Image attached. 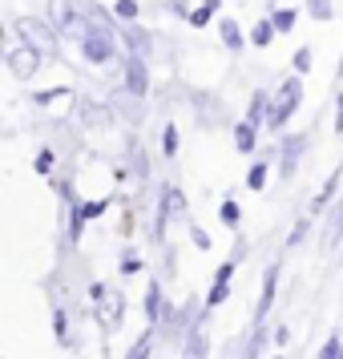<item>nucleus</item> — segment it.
I'll use <instances>...</instances> for the list:
<instances>
[{"instance_id":"20e7f679","label":"nucleus","mask_w":343,"mask_h":359,"mask_svg":"<svg viewBox=\"0 0 343 359\" xmlns=\"http://www.w3.org/2000/svg\"><path fill=\"white\" fill-rule=\"evenodd\" d=\"M311 149V137L307 133H283L275 142V178L291 182L295 174H299V162H303V154Z\"/></svg>"},{"instance_id":"473e14b6","label":"nucleus","mask_w":343,"mask_h":359,"mask_svg":"<svg viewBox=\"0 0 343 359\" xmlns=\"http://www.w3.org/2000/svg\"><path fill=\"white\" fill-rule=\"evenodd\" d=\"M315 359H343V331H331V335H323V343H319Z\"/></svg>"},{"instance_id":"2f4dec72","label":"nucleus","mask_w":343,"mask_h":359,"mask_svg":"<svg viewBox=\"0 0 343 359\" xmlns=\"http://www.w3.org/2000/svg\"><path fill=\"white\" fill-rule=\"evenodd\" d=\"M311 69H315V49H311V45L295 49L291 53V73H295V77H307Z\"/></svg>"},{"instance_id":"f257e3e1","label":"nucleus","mask_w":343,"mask_h":359,"mask_svg":"<svg viewBox=\"0 0 343 359\" xmlns=\"http://www.w3.org/2000/svg\"><path fill=\"white\" fill-rule=\"evenodd\" d=\"M77 53H81L85 65H93V69L121 65V57H126V49H121V29H105L97 20H89L85 33L77 36Z\"/></svg>"},{"instance_id":"72a5a7b5","label":"nucleus","mask_w":343,"mask_h":359,"mask_svg":"<svg viewBox=\"0 0 343 359\" xmlns=\"http://www.w3.org/2000/svg\"><path fill=\"white\" fill-rule=\"evenodd\" d=\"M114 17H117V25H137V20H142V4H137V0H117Z\"/></svg>"},{"instance_id":"412c9836","label":"nucleus","mask_w":343,"mask_h":359,"mask_svg":"<svg viewBox=\"0 0 343 359\" xmlns=\"http://www.w3.org/2000/svg\"><path fill=\"white\" fill-rule=\"evenodd\" d=\"M311 230H315V218L311 214H299L291 222V230H287V238H283V250H299L311 238Z\"/></svg>"},{"instance_id":"dca6fc26","label":"nucleus","mask_w":343,"mask_h":359,"mask_svg":"<svg viewBox=\"0 0 343 359\" xmlns=\"http://www.w3.org/2000/svg\"><path fill=\"white\" fill-rule=\"evenodd\" d=\"M271 162H275V149H267V154H259L255 162L246 165V178H243V186L250 190V194H262V190H267V182H271Z\"/></svg>"},{"instance_id":"1a4fd4ad","label":"nucleus","mask_w":343,"mask_h":359,"mask_svg":"<svg viewBox=\"0 0 343 359\" xmlns=\"http://www.w3.org/2000/svg\"><path fill=\"white\" fill-rule=\"evenodd\" d=\"M4 65H8V73L17 81H33L36 73H41V65H45V53L29 49V45H13V49L4 53Z\"/></svg>"},{"instance_id":"79ce46f5","label":"nucleus","mask_w":343,"mask_h":359,"mask_svg":"<svg viewBox=\"0 0 343 359\" xmlns=\"http://www.w3.org/2000/svg\"><path fill=\"white\" fill-rule=\"evenodd\" d=\"M339 73H343V61H339Z\"/></svg>"},{"instance_id":"4be33fe9","label":"nucleus","mask_w":343,"mask_h":359,"mask_svg":"<svg viewBox=\"0 0 343 359\" xmlns=\"http://www.w3.org/2000/svg\"><path fill=\"white\" fill-rule=\"evenodd\" d=\"M142 271H146L142 250H137V246H121V250H117V275H121V278H133V275H142Z\"/></svg>"},{"instance_id":"58836bf2","label":"nucleus","mask_w":343,"mask_h":359,"mask_svg":"<svg viewBox=\"0 0 343 359\" xmlns=\"http://www.w3.org/2000/svg\"><path fill=\"white\" fill-rule=\"evenodd\" d=\"M271 335H275V347L283 351V347L291 343V327H287V323H275V327H271Z\"/></svg>"},{"instance_id":"c9c22d12","label":"nucleus","mask_w":343,"mask_h":359,"mask_svg":"<svg viewBox=\"0 0 343 359\" xmlns=\"http://www.w3.org/2000/svg\"><path fill=\"white\" fill-rule=\"evenodd\" d=\"M36 105H53V101H69V85H57V89H41L36 93Z\"/></svg>"},{"instance_id":"f03ea898","label":"nucleus","mask_w":343,"mask_h":359,"mask_svg":"<svg viewBox=\"0 0 343 359\" xmlns=\"http://www.w3.org/2000/svg\"><path fill=\"white\" fill-rule=\"evenodd\" d=\"M303 109V77H295V73H287L283 81H278L275 89V101H271V121H267V130L271 133H287V126H291V117Z\"/></svg>"},{"instance_id":"423d86ee","label":"nucleus","mask_w":343,"mask_h":359,"mask_svg":"<svg viewBox=\"0 0 343 359\" xmlns=\"http://www.w3.org/2000/svg\"><path fill=\"white\" fill-rule=\"evenodd\" d=\"M121 93H130L133 101H146L149 89H154V77H149V61L146 57H121Z\"/></svg>"},{"instance_id":"c756f323","label":"nucleus","mask_w":343,"mask_h":359,"mask_svg":"<svg viewBox=\"0 0 343 359\" xmlns=\"http://www.w3.org/2000/svg\"><path fill=\"white\" fill-rule=\"evenodd\" d=\"M109 206H114V198H109V194L85 198V202H81V218H85V222H97V218H105V214H109Z\"/></svg>"},{"instance_id":"7c9ffc66","label":"nucleus","mask_w":343,"mask_h":359,"mask_svg":"<svg viewBox=\"0 0 343 359\" xmlns=\"http://www.w3.org/2000/svg\"><path fill=\"white\" fill-rule=\"evenodd\" d=\"M303 13H307L311 20L327 25V20H335V4H331V0H303Z\"/></svg>"},{"instance_id":"aec40b11","label":"nucleus","mask_w":343,"mask_h":359,"mask_svg":"<svg viewBox=\"0 0 343 359\" xmlns=\"http://www.w3.org/2000/svg\"><path fill=\"white\" fill-rule=\"evenodd\" d=\"M275 343V335L267 327H250V335H243V347H238V359H262L267 347Z\"/></svg>"},{"instance_id":"39448f33","label":"nucleus","mask_w":343,"mask_h":359,"mask_svg":"<svg viewBox=\"0 0 343 359\" xmlns=\"http://www.w3.org/2000/svg\"><path fill=\"white\" fill-rule=\"evenodd\" d=\"M278 278H283V262H267L262 266V287H259V299H255V311H250V327H267L271 311H275V299H278Z\"/></svg>"},{"instance_id":"0eeeda50","label":"nucleus","mask_w":343,"mask_h":359,"mask_svg":"<svg viewBox=\"0 0 343 359\" xmlns=\"http://www.w3.org/2000/svg\"><path fill=\"white\" fill-rule=\"evenodd\" d=\"M49 25L61 36H73V41H77V36L85 33L89 20H85V13H81L77 0H49Z\"/></svg>"},{"instance_id":"4468645a","label":"nucleus","mask_w":343,"mask_h":359,"mask_svg":"<svg viewBox=\"0 0 343 359\" xmlns=\"http://www.w3.org/2000/svg\"><path fill=\"white\" fill-rule=\"evenodd\" d=\"M53 339H57V347H65V351H77L81 347L77 331H73V315H69L65 303H53Z\"/></svg>"},{"instance_id":"c85d7f7f","label":"nucleus","mask_w":343,"mask_h":359,"mask_svg":"<svg viewBox=\"0 0 343 359\" xmlns=\"http://www.w3.org/2000/svg\"><path fill=\"white\" fill-rule=\"evenodd\" d=\"M162 158L166 162H174V158H178V149H182V133H178V126H174V121H166L162 126Z\"/></svg>"},{"instance_id":"5701e85b","label":"nucleus","mask_w":343,"mask_h":359,"mask_svg":"<svg viewBox=\"0 0 343 359\" xmlns=\"http://www.w3.org/2000/svg\"><path fill=\"white\" fill-rule=\"evenodd\" d=\"M154 343H158V327L137 331V339L126 347V359H154Z\"/></svg>"},{"instance_id":"cd10ccee","label":"nucleus","mask_w":343,"mask_h":359,"mask_svg":"<svg viewBox=\"0 0 343 359\" xmlns=\"http://www.w3.org/2000/svg\"><path fill=\"white\" fill-rule=\"evenodd\" d=\"M218 8H222V0H202L194 4V13H190V29H206L218 20Z\"/></svg>"},{"instance_id":"b1692460","label":"nucleus","mask_w":343,"mask_h":359,"mask_svg":"<svg viewBox=\"0 0 343 359\" xmlns=\"http://www.w3.org/2000/svg\"><path fill=\"white\" fill-rule=\"evenodd\" d=\"M246 33H250V49H271V41H275V36H278V29H275V25H271V17L262 13V17L255 20V25H250Z\"/></svg>"},{"instance_id":"ddd939ff","label":"nucleus","mask_w":343,"mask_h":359,"mask_svg":"<svg viewBox=\"0 0 343 359\" xmlns=\"http://www.w3.org/2000/svg\"><path fill=\"white\" fill-rule=\"evenodd\" d=\"M121 49L130 53V57H154V33H149L146 25L137 20V25H121Z\"/></svg>"},{"instance_id":"9d476101","label":"nucleus","mask_w":343,"mask_h":359,"mask_svg":"<svg viewBox=\"0 0 343 359\" xmlns=\"http://www.w3.org/2000/svg\"><path fill=\"white\" fill-rule=\"evenodd\" d=\"M234 275H238V262L234 259H222L214 266V278H210V291H206V311H218L222 303L230 299V287H234Z\"/></svg>"},{"instance_id":"393cba45","label":"nucleus","mask_w":343,"mask_h":359,"mask_svg":"<svg viewBox=\"0 0 343 359\" xmlns=\"http://www.w3.org/2000/svg\"><path fill=\"white\" fill-rule=\"evenodd\" d=\"M218 222H222L230 234H243V206H238V202H234L230 194L218 202Z\"/></svg>"},{"instance_id":"6e6552de","label":"nucleus","mask_w":343,"mask_h":359,"mask_svg":"<svg viewBox=\"0 0 343 359\" xmlns=\"http://www.w3.org/2000/svg\"><path fill=\"white\" fill-rule=\"evenodd\" d=\"M142 311H146V327H166L174 319V303L166 299V283L162 278H149L146 283V299H142Z\"/></svg>"},{"instance_id":"f8f14e48","label":"nucleus","mask_w":343,"mask_h":359,"mask_svg":"<svg viewBox=\"0 0 343 359\" xmlns=\"http://www.w3.org/2000/svg\"><path fill=\"white\" fill-rule=\"evenodd\" d=\"M93 319H97L105 331H117V327H121V319H126V294L117 291V287H109V294H105L97 307H93Z\"/></svg>"},{"instance_id":"a878e982","label":"nucleus","mask_w":343,"mask_h":359,"mask_svg":"<svg viewBox=\"0 0 343 359\" xmlns=\"http://www.w3.org/2000/svg\"><path fill=\"white\" fill-rule=\"evenodd\" d=\"M271 25L278 29V36H287V33H295V25H299V8H291V4H271Z\"/></svg>"},{"instance_id":"9b49d317","label":"nucleus","mask_w":343,"mask_h":359,"mask_svg":"<svg viewBox=\"0 0 343 359\" xmlns=\"http://www.w3.org/2000/svg\"><path fill=\"white\" fill-rule=\"evenodd\" d=\"M114 105L109 101H97V97H77V121H81L85 130H105V126H114Z\"/></svg>"},{"instance_id":"f704fd0d","label":"nucleus","mask_w":343,"mask_h":359,"mask_svg":"<svg viewBox=\"0 0 343 359\" xmlns=\"http://www.w3.org/2000/svg\"><path fill=\"white\" fill-rule=\"evenodd\" d=\"M33 170L41 174V178H53V170H57V149H49V146H41V149H36Z\"/></svg>"},{"instance_id":"f3484780","label":"nucleus","mask_w":343,"mask_h":359,"mask_svg":"<svg viewBox=\"0 0 343 359\" xmlns=\"http://www.w3.org/2000/svg\"><path fill=\"white\" fill-rule=\"evenodd\" d=\"M218 41H222L227 53H243L246 45H250V33H246L234 17H218Z\"/></svg>"},{"instance_id":"e433bc0d","label":"nucleus","mask_w":343,"mask_h":359,"mask_svg":"<svg viewBox=\"0 0 343 359\" xmlns=\"http://www.w3.org/2000/svg\"><path fill=\"white\" fill-rule=\"evenodd\" d=\"M190 243H194L198 250H210V246H214V238H210V234H206L202 226H198V222H190Z\"/></svg>"},{"instance_id":"7ed1b4c3","label":"nucleus","mask_w":343,"mask_h":359,"mask_svg":"<svg viewBox=\"0 0 343 359\" xmlns=\"http://www.w3.org/2000/svg\"><path fill=\"white\" fill-rule=\"evenodd\" d=\"M13 33H17V45H29L45 57L61 53V33L49 25V17H13Z\"/></svg>"},{"instance_id":"a19ab883","label":"nucleus","mask_w":343,"mask_h":359,"mask_svg":"<svg viewBox=\"0 0 343 359\" xmlns=\"http://www.w3.org/2000/svg\"><path fill=\"white\" fill-rule=\"evenodd\" d=\"M271 359H287V355H283V351H278V355H271Z\"/></svg>"},{"instance_id":"a211bd4d","label":"nucleus","mask_w":343,"mask_h":359,"mask_svg":"<svg viewBox=\"0 0 343 359\" xmlns=\"http://www.w3.org/2000/svg\"><path fill=\"white\" fill-rule=\"evenodd\" d=\"M259 133L262 130H255L250 121H243V117H238V121L230 126V142H234V149H238L243 158H259Z\"/></svg>"},{"instance_id":"2eb2a0df","label":"nucleus","mask_w":343,"mask_h":359,"mask_svg":"<svg viewBox=\"0 0 343 359\" xmlns=\"http://www.w3.org/2000/svg\"><path fill=\"white\" fill-rule=\"evenodd\" d=\"M271 101H275V93H271V89H255V93L246 97L243 121H250L255 130H267V121H271Z\"/></svg>"},{"instance_id":"ea45409f","label":"nucleus","mask_w":343,"mask_h":359,"mask_svg":"<svg viewBox=\"0 0 343 359\" xmlns=\"http://www.w3.org/2000/svg\"><path fill=\"white\" fill-rule=\"evenodd\" d=\"M246 255H250V243H246L243 234H234V250H230V259H234V262H243Z\"/></svg>"},{"instance_id":"bb28decb","label":"nucleus","mask_w":343,"mask_h":359,"mask_svg":"<svg viewBox=\"0 0 343 359\" xmlns=\"http://www.w3.org/2000/svg\"><path fill=\"white\" fill-rule=\"evenodd\" d=\"M323 230H327V250H335V246L343 243V198L327 210V222H323Z\"/></svg>"},{"instance_id":"4c0bfd02","label":"nucleus","mask_w":343,"mask_h":359,"mask_svg":"<svg viewBox=\"0 0 343 359\" xmlns=\"http://www.w3.org/2000/svg\"><path fill=\"white\" fill-rule=\"evenodd\" d=\"M335 137H343V89H335V121H331Z\"/></svg>"},{"instance_id":"6ab92c4d","label":"nucleus","mask_w":343,"mask_h":359,"mask_svg":"<svg viewBox=\"0 0 343 359\" xmlns=\"http://www.w3.org/2000/svg\"><path fill=\"white\" fill-rule=\"evenodd\" d=\"M178 355L182 359H210V331H206V319L182 339V347H178Z\"/></svg>"}]
</instances>
